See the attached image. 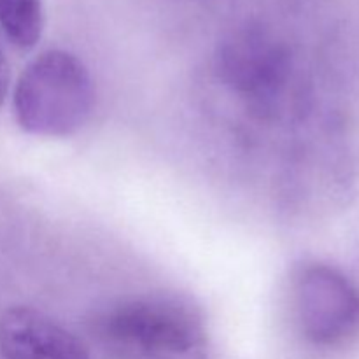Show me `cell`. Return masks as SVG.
<instances>
[{
    "label": "cell",
    "instance_id": "cell-1",
    "mask_svg": "<svg viewBox=\"0 0 359 359\" xmlns=\"http://www.w3.org/2000/svg\"><path fill=\"white\" fill-rule=\"evenodd\" d=\"M98 337L130 359H207L209 337L198 307L170 293L130 297L95 321Z\"/></svg>",
    "mask_w": 359,
    "mask_h": 359
},
{
    "label": "cell",
    "instance_id": "cell-2",
    "mask_svg": "<svg viewBox=\"0 0 359 359\" xmlns=\"http://www.w3.org/2000/svg\"><path fill=\"white\" fill-rule=\"evenodd\" d=\"M95 84L88 67L63 49H48L21 72L13 109L21 130L30 135L70 137L93 114Z\"/></svg>",
    "mask_w": 359,
    "mask_h": 359
},
{
    "label": "cell",
    "instance_id": "cell-3",
    "mask_svg": "<svg viewBox=\"0 0 359 359\" xmlns=\"http://www.w3.org/2000/svg\"><path fill=\"white\" fill-rule=\"evenodd\" d=\"M291 314L307 342L339 347L359 333V290L326 263H305L291 277Z\"/></svg>",
    "mask_w": 359,
    "mask_h": 359
},
{
    "label": "cell",
    "instance_id": "cell-4",
    "mask_svg": "<svg viewBox=\"0 0 359 359\" xmlns=\"http://www.w3.org/2000/svg\"><path fill=\"white\" fill-rule=\"evenodd\" d=\"M217 69L226 86L259 107L273 104L290 77L286 53L259 35H242L224 46Z\"/></svg>",
    "mask_w": 359,
    "mask_h": 359
},
{
    "label": "cell",
    "instance_id": "cell-5",
    "mask_svg": "<svg viewBox=\"0 0 359 359\" xmlns=\"http://www.w3.org/2000/svg\"><path fill=\"white\" fill-rule=\"evenodd\" d=\"M2 359H91L72 332L32 307L16 305L0 316Z\"/></svg>",
    "mask_w": 359,
    "mask_h": 359
},
{
    "label": "cell",
    "instance_id": "cell-6",
    "mask_svg": "<svg viewBox=\"0 0 359 359\" xmlns=\"http://www.w3.org/2000/svg\"><path fill=\"white\" fill-rule=\"evenodd\" d=\"M0 30L16 48H34L44 30L42 0H0Z\"/></svg>",
    "mask_w": 359,
    "mask_h": 359
},
{
    "label": "cell",
    "instance_id": "cell-7",
    "mask_svg": "<svg viewBox=\"0 0 359 359\" xmlns=\"http://www.w3.org/2000/svg\"><path fill=\"white\" fill-rule=\"evenodd\" d=\"M7 88H9V67H7L6 55H4V49L0 46V105L6 100Z\"/></svg>",
    "mask_w": 359,
    "mask_h": 359
}]
</instances>
